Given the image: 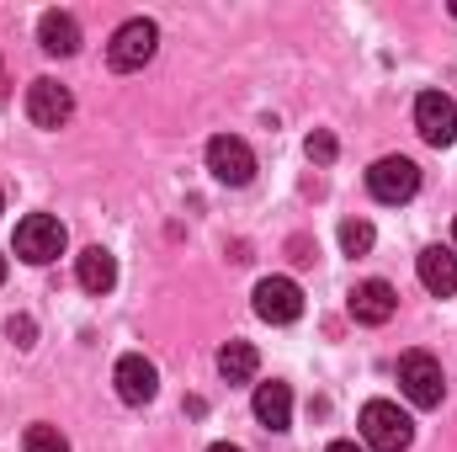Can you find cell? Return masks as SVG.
I'll return each instance as SVG.
<instances>
[{"mask_svg":"<svg viewBox=\"0 0 457 452\" xmlns=\"http://www.w3.org/2000/svg\"><path fill=\"white\" fill-rule=\"evenodd\" d=\"M0 208H5V203H0Z\"/></svg>","mask_w":457,"mask_h":452,"instance_id":"obj_26","label":"cell"},{"mask_svg":"<svg viewBox=\"0 0 457 452\" xmlns=\"http://www.w3.org/2000/svg\"><path fill=\"white\" fill-rule=\"evenodd\" d=\"M309 160H320V165H330L336 160V133H309Z\"/></svg>","mask_w":457,"mask_h":452,"instance_id":"obj_19","label":"cell"},{"mask_svg":"<svg viewBox=\"0 0 457 452\" xmlns=\"http://www.w3.org/2000/svg\"><path fill=\"white\" fill-rule=\"evenodd\" d=\"M394 309H399L394 282L367 277V282H356V288H351V320H356V325H388V320H394Z\"/></svg>","mask_w":457,"mask_h":452,"instance_id":"obj_11","label":"cell"},{"mask_svg":"<svg viewBox=\"0 0 457 452\" xmlns=\"http://www.w3.org/2000/svg\"><path fill=\"white\" fill-rule=\"evenodd\" d=\"M372 239H378V234H372V224H367V219H345V224H341L345 255H367V250H372Z\"/></svg>","mask_w":457,"mask_h":452,"instance_id":"obj_18","label":"cell"},{"mask_svg":"<svg viewBox=\"0 0 457 452\" xmlns=\"http://www.w3.org/2000/svg\"><path fill=\"white\" fill-rule=\"evenodd\" d=\"M361 442L372 452H404L415 442V426H410V415L399 410V405H388V399H372V405H361Z\"/></svg>","mask_w":457,"mask_h":452,"instance_id":"obj_1","label":"cell"},{"mask_svg":"<svg viewBox=\"0 0 457 452\" xmlns=\"http://www.w3.org/2000/svg\"><path fill=\"white\" fill-rule=\"evenodd\" d=\"M5 336L16 340V346H32V320H27V314H21V320H11V325H5Z\"/></svg>","mask_w":457,"mask_h":452,"instance_id":"obj_20","label":"cell"},{"mask_svg":"<svg viewBox=\"0 0 457 452\" xmlns=\"http://www.w3.org/2000/svg\"><path fill=\"white\" fill-rule=\"evenodd\" d=\"M208 452H245V448H234V442H213Z\"/></svg>","mask_w":457,"mask_h":452,"instance_id":"obj_22","label":"cell"},{"mask_svg":"<svg viewBox=\"0 0 457 452\" xmlns=\"http://www.w3.org/2000/svg\"><path fill=\"white\" fill-rule=\"evenodd\" d=\"M75 277H80V288L86 293H112L117 288V261L112 250H102V245H91V250H80V266H75Z\"/></svg>","mask_w":457,"mask_h":452,"instance_id":"obj_15","label":"cell"},{"mask_svg":"<svg viewBox=\"0 0 457 452\" xmlns=\"http://www.w3.org/2000/svg\"><path fill=\"white\" fill-rule=\"evenodd\" d=\"M453 16H457V0H453Z\"/></svg>","mask_w":457,"mask_h":452,"instance_id":"obj_25","label":"cell"},{"mask_svg":"<svg viewBox=\"0 0 457 452\" xmlns=\"http://www.w3.org/2000/svg\"><path fill=\"white\" fill-rule=\"evenodd\" d=\"M415 128H420L426 144L447 149L457 138V102L447 91H420V96H415Z\"/></svg>","mask_w":457,"mask_h":452,"instance_id":"obj_7","label":"cell"},{"mask_svg":"<svg viewBox=\"0 0 457 452\" xmlns=\"http://www.w3.org/2000/svg\"><path fill=\"white\" fill-rule=\"evenodd\" d=\"M255 367H261V356H255V346H250V340H228L224 351H219V372H224L228 383H250V378H255Z\"/></svg>","mask_w":457,"mask_h":452,"instance_id":"obj_16","label":"cell"},{"mask_svg":"<svg viewBox=\"0 0 457 452\" xmlns=\"http://www.w3.org/2000/svg\"><path fill=\"white\" fill-rule=\"evenodd\" d=\"M208 171H213V181H224V187H250V176H255V149H250L245 138H234V133H219V138H208Z\"/></svg>","mask_w":457,"mask_h":452,"instance_id":"obj_6","label":"cell"},{"mask_svg":"<svg viewBox=\"0 0 457 452\" xmlns=\"http://www.w3.org/2000/svg\"><path fill=\"white\" fill-rule=\"evenodd\" d=\"M255 421L266 431H287L293 426V389L287 383H255Z\"/></svg>","mask_w":457,"mask_h":452,"instance_id":"obj_14","label":"cell"},{"mask_svg":"<svg viewBox=\"0 0 457 452\" xmlns=\"http://www.w3.org/2000/svg\"><path fill=\"white\" fill-rule=\"evenodd\" d=\"M367 192H372L378 203L399 208V203H410V197L420 192V165L404 160V155H383V160L367 171Z\"/></svg>","mask_w":457,"mask_h":452,"instance_id":"obj_4","label":"cell"},{"mask_svg":"<svg viewBox=\"0 0 457 452\" xmlns=\"http://www.w3.org/2000/svg\"><path fill=\"white\" fill-rule=\"evenodd\" d=\"M399 389H404L410 405L436 410L442 394H447V372H442V362H436L431 351H404V356H399Z\"/></svg>","mask_w":457,"mask_h":452,"instance_id":"obj_2","label":"cell"},{"mask_svg":"<svg viewBox=\"0 0 457 452\" xmlns=\"http://www.w3.org/2000/svg\"><path fill=\"white\" fill-rule=\"evenodd\" d=\"M75 113V96H70V86H59V80H32L27 86V117L37 122V128H64Z\"/></svg>","mask_w":457,"mask_h":452,"instance_id":"obj_10","label":"cell"},{"mask_svg":"<svg viewBox=\"0 0 457 452\" xmlns=\"http://www.w3.org/2000/svg\"><path fill=\"white\" fill-rule=\"evenodd\" d=\"M453 250H457V224H453Z\"/></svg>","mask_w":457,"mask_h":452,"instance_id":"obj_24","label":"cell"},{"mask_svg":"<svg viewBox=\"0 0 457 452\" xmlns=\"http://www.w3.org/2000/svg\"><path fill=\"white\" fill-rule=\"evenodd\" d=\"M21 452H70V442H64V431H59V426L37 421V426H27V437H21Z\"/></svg>","mask_w":457,"mask_h":452,"instance_id":"obj_17","label":"cell"},{"mask_svg":"<svg viewBox=\"0 0 457 452\" xmlns=\"http://www.w3.org/2000/svg\"><path fill=\"white\" fill-rule=\"evenodd\" d=\"M37 43H43V54L70 59V54H80V21L70 11H43L37 16Z\"/></svg>","mask_w":457,"mask_h":452,"instance_id":"obj_13","label":"cell"},{"mask_svg":"<svg viewBox=\"0 0 457 452\" xmlns=\"http://www.w3.org/2000/svg\"><path fill=\"white\" fill-rule=\"evenodd\" d=\"M154 48H160V27H154L149 16H133V21H122L112 32L107 64H112L117 75H133V70H144V64L154 59Z\"/></svg>","mask_w":457,"mask_h":452,"instance_id":"obj_3","label":"cell"},{"mask_svg":"<svg viewBox=\"0 0 457 452\" xmlns=\"http://www.w3.org/2000/svg\"><path fill=\"white\" fill-rule=\"evenodd\" d=\"M415 272H420L426 293H436V298H453L457 293V250H447V245H426L415 255Z\"/></svg>","mask_w":457,"mask_h":452,"instance_id":"obj_12","label":"cell"},{"mask_svg":"<svg viewBox=\"0 0 457 452\" xmlns=\"http://www.w3.org/2000/svg\"><path fill=\"white\" fill-rule=\"evenodd\" d=\"M112 383H117V399H122V405H149V399L160 394V372H154V362L138 356V351L117 356Z\"/></svg>","mask_w":457,"mask_h":452,"instance_id":"obj_9","label":"cell"},{"mask_svg":"<svg viewBox=\"0 0 457 452\" xmlns=\"http://www.w3.org/2000/svg\"><path fill=\"white\" fill-rule=\"evenodd\" d=\"M255 314H261L266 325H293V320L303 314L298 282H293V277H261V282H255Z\"/></svg>","mask_w":457,"mask_h":452,"instance_id":"obj_8","label":"cell"},{"mask_svg":"<svg viewBox=\"0 0 457 452\" xmlns=\"http://www.w3.org/2000/svg\"><path fill=\"white\" fill-rule=\"evenodd\" d=\"M16 255L32 261V266L59 261V255H64V224H59L54 213H27V219L16 224Z\"/></svg>","mask_w":457,"mask_h":452,"instance_id":"obj_5","label":"cell"},{"mask_svg":"<svg viewBox=\"0 0 457 452\" xmlns=\"http://www.w3.org/2000/svg\"><path fill=\"white\" fill-rule=\"evenodd\" d=\"M325 452H361V448H356V442H330Z\"/></svg>","mask_w":457,"mask_h":452,"instance_id":"obj_21","label":"cell"},{"mask_svg":"<svg viewBox=\"0 0 457 452\" xmlns=\"http://www.w3.org/2000/svg\"><path fill=\"white\" fill-rule=\"evenodd\" d=\"M0 282H5V255H0Z\"/></svg>","mask_w":457,"mask_h":452,"instance_id":"obj_23","label":"cell"}]
</instances>
